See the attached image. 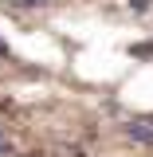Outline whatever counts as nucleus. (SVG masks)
<instances>
[{"instance_id":"1","label":"nucleus","mask_w":153,"mask_h":157,"mask_svg":"<svg viewBox=\"0 0 153 157\" xmlns=\"http://www.w3.org/2000/svg\"><path fill=\"white\" fill-rule=\"evenodd\" d=\"M122 134L130 137L134 145H153V118H134V122H126Z\"/></svg>"},{"instance_id":"2","label":"nucleus","mask_w":153,"mask_h":157,"mask_svg":"<svg viewBox=\"0 0 153 157\" xmlns=\"http://www.w3.org/2000/svg\"><path fill=\"white\" fill-rule=\"evenodd\" d=\"M130 55H137V59H153V43H134V47H130Z\"/></svg>"},{"instance_id":"3","label":"nucleus","mask_w":153,"mask_h":157,"mask_svg":"<svg viewBox=\"0 0 153 157\" xmlns=\"http://www.w3.org/2000/svg\"><path fill=\"white\" fill-rule=\"evenodd\" d=\"M47 0H16V8H43Z\"/></svg>"},{"instance_id":"4","label":"nucleus","mask_w":153,"mask_h":157,"mask_svg":"<svg viewBox=\"0 0 153 157\" xmlns=\"http://www.w3.org/2000/svg\"><path fill=\"white\" fill-rule=\"evenodd\" d=\"M8 153V137H4V130H0V157Z\"/></svg>"},{"instance_id":"5","label":"nucleus","mask_w":153,"mask_h":157,"mask_svg":"<svg viewBox=\"0 0 153 157\" xmlns=\"http://www.w3.org/2000/svg\"><path fill=\"white\" fill-rule=\"evenodd\" d=\"M8 55H12V47H8V43L0 39V59H8Z\"/></svg>"},{"instance_id":"6","label":"nucleus","mask_w":153,"mask_h":157,"mask_svg":"<svg viewBox=\"0 0 153 157\" xmlns=\"http://www.w3.org/2000/svg\"><path fill=\"white\" fill-rule=\"evenodd\" d=\"M28 157H39V153H28Z\"/></svg>"}]
</instances>
